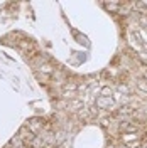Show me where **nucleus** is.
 <instances>
[{
	"mask_svg": "<svg viewBox=\"0 0 147 148\" xmlns=\"http://www.w3.org/2000/svg\"><path fill=\"white\" fill-rule=\"evenodd\" d=\"M96 106L100 108V110H115L117 108V103H115V99L113 98H110V96H100L98 99H96Z\"/></svg>",
	"mask_w": 147,
	"mask_h": 148,
	"instance_id": "obj_1",
	"label": "nucleus"
},
{
	"mask_svg": "<svg viewBox=\"0 0 147 148\" xmlns=\"http://www.w3.org/2000/svg\"><path fill=\"white\" fill-rule=\"evenodd\" d=\"M142 79H144V81H146V83H147V71H146V73H144V77H142Z\"/></svg>",
	"mask_w": 147,
	"mask_h": 148,
	"instance_id": "obj_3",
	"label": "nucleus"
},
{
	"mask_svg": "<svg viewBox=\"0 0 147 148\" xmlns=\"http://www.w3.org/2000/svg\"><path fill=\"white\" fill-rule=\"evenodd\" d=\"M137 89H139L140 92L147 94V83L144 81V79H139V81H137Z\"/></svg>",
	"mask_w": 147,
	"mask_h": 148,
	"instance_id": "obj_2",
	"label": "nucleus"
}]
</instances>
